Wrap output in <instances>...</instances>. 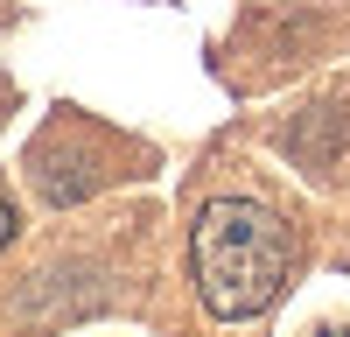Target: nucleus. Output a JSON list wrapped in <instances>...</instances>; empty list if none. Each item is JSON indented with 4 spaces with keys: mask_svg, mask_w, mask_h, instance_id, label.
Masks as SVG:
<instances>
[{
    "mask_svg": "<svg viewBox=\"0 0 350 337\" xmlns=\"http://www.w3.org/2000/svg\"><path fill=\"white\" fill-rule=\"evenodd\" d=\"M189 260H196L203 309L224 323H245L280 302L287 274H295V232L280 225V211L252 204V197H211L196 211Z\"/></svg>",
    "mask_w": 350,
    "mask_h": 337,
    "instance_id": "nucleus-1",
    "label": "nucleus"
},
{
    "mask_svg": "<svg viewBox=\"0 0 350 337\" xmlns=\"http://www.w3.org/2000/svg\"><path fill=\"white\" fill-rule=\"evenodd\" d=\"M329 337H350V330H329Z\"/></svg>",
    "mask_w": 350,
    "mask_h": 337,
    "instance_id": "nucleus-3",
    "label": "nucleus"
},
{
    "mask_svg": "<svg viewBox=\"0 0 350 337\" xmlns=\"http://www.w3.org/2000/svg\"><path fill=\"white\" fill-rule=\"evenodd\" d=\"M8 239H14V211L0 204V246H8Z\"/></svg>",
    "mask_w": 350,
    "mask_h": 337,
    "instance_id": "nucleus-2",
    "label": "nucleus"
}]
</instances>
